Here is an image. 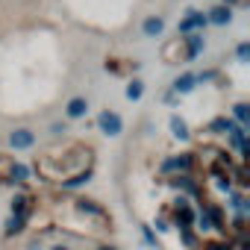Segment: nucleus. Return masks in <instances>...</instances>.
I'll return each instance as SVG.
<instances>
[{
    "label": "nucleus",
    "instance_id": "393cba45",
    "mask_svg": "<svg viewBox=\"0 0 250 250\" xmlns=\"http://www.w3.org/2000/svg\"><path fill=\"white\" fill-rule=\"evenodd\" d=\"M229 3H235V0H229Z\"/></svg>",
    "mask_w": 250,
    "mask_h": 250
},
{
    "label": "nucleus",
    "instance_id": "0eeeda50",
    "mask_svg": "<svg viewBox=\"0 0 250 250\" xmlns=\"http://www.w3.org/2000/svg\"><path fill=\"white\" fill-rule=\"evenodd\" d=\"M203 27H206V15L191 9V12H188L183 21H180V36H191V33H200Z\"/></svg>",
    "mask_w": 250,
    "mask_h": 250
},
{
    "label": "nucleus",
    "instance_id": "39448f33",
    "mask_svg": "<svg viewBox=\"0 0 250 250\" xmlns=\"http://www.w3.org/2000/svg\"><path fill=\"white\" fill-rule=\"evenodd\" d=\"M33 212H36V197H33L30 191H21V194L12 197V215H15V218H24V221L30 224Z\"/></svg>",
    "mask_w": 250,
    "mask_h": 250
},
{
    "label": "nucleus",
    "instance_id": "a211bd4d",
    "mask_svg": "<svg viewBox=\"0 0 250 250\" xmlns=\"http://www.w3.org/2000/svg\"><path fill=\"white\" fill-rule=\"evenodd\" d=\"M12 183H18V186L30 183V168L21 165V162H15V165H12Z\"/></svg>",
    "mask_w": 250,
    "mask_h": 250
},
{
    "label": "nucleus",
    "instance_id": "4be33fe9",
    "mask_svg": "<svg viewBox=\"0 0 250 250\" xmlns=\"http://www.w3.org/2000/svg\"><path fill=\"white\" fill-rule=\"evenodd\" d=\"M65 130H68V127H65V124H53V127H50V133H53V136H62Z\"/></svg>",
    "mask_w": 250,
    "mask_h": 250
},
{
    "label": "nucleus",
    "instance_id": "dca6fc26",
    "mask_svg": "<svg viewBox=\"0 0 250 250\" xmlns=\"http://www.w3.org/2000/svg\"><path fill=\"white\" fill-rule=\"evenodd\" d=\"M232 115L238 121V127H247V124H250V106L247 103H235L232 106Z\"/></svg>",
    "mask_w": 250,
    "mask_h": 250
},
{
    "label": "nucleus",
    "instance_id": "423d86ee",
    "mask_svg": "<svg viewBox=\"0 0 250 250\" xmlns=\"http://www.w3.org/2000/svg\"><path fill=\"white\" fill-rule=\"evenodd\" d=\"M33 145H36V133L30 127H15L9 133V147L12 150H30Z\"/></svg>",
    "mask_w": 250,
    "mask_h": 250
},
{
    "label": "nucleus",
    "instance_id": "7ed1b4c3",
    "mask_svg": "<svg viewBox=\"0 0 250 250\" xmlns=\"http://www.w3.org/2000/svg\"><path fill=\"white\" fill-rule=\"evenodd\" d=\"M191 59H194V56H191V50H188L186 36H177V39H171V42L162 44V62H165V65H180V62H191Z\"/></svg>",
    "mask_w": 250,
    "mask_h": 250
},
{
    "label": "nucleus",
    "instance_id": "ddd939ff",
    "mask_svg": "<svg viewBox=\"0 0 250 250\" xmlns=\"http://www.w3.org/2000/svg\"><path fill=\"white\" fill-rule=\"evenodd\" d=\"M168 127H171V136L180 139V142H186V139L191 136V133H188V124H186L180 115H171V118H168Z\"/></svg>",
    "mask_w": 250,
    "mask_h": 250
},
{
    "label": "nucleus",
    "instance_id": "2eb2a0df",
    "mask_svg": "<svg viewBox=\"0 0 250 250\" xmlns=\"http://www.w3.org/2000/svg\"><path fill=\"white\" fill-rule=\"evenodd\" d=\"M133 68H136V62H124V59H109L106 62V71H112V74H127Z\"/></svg>",
    "mask_w": 250,
    "mask_h": 250
},
{
    "label": "nucleus",
    "instance_id": "4468645a",
    "mask_svg": "<svg viewBox=\"0 0 250 250\" xmlns=\"http://www.w3.org/2000/svg\"><path fill=\"white\" fill-rule=\"evenodd\" d=\"M12 165L15 159L9 153H0V183H12Z\"/></svg>",
    "mask_w": 250,
    "mask_h": 250
},
{
    "label": "nucleus",
    "instance_id": "b1692460",
    "mask_svg": "<svg viewBox=\"0 0 250 250\" xmlns=\"http://www.w3.org/2000/svg\"><path fill=\"white\" fill-rule=\"evenodd\" d=\"M50 250H68V247H65V244H53Z\"/></svg>",
    "mask_w": 250,
    "mask_h": 250
},
{
    "label": "nucleus",
    "instance_id": "9d476101",
    "mask_svg": "<svg viewBox=\"0 0 250 250\" xmlns=\"http://www.w3.org/2000/svg\"><path fill=\"white\" fill-rule=\"evenodd\" d=\"M191 168V153H180V156H171L162 162V174H171V171H188Z\"/></svg>",
    "mask_w": 250,
    "mask_h": 250
},
{
    "label": "nucleus",
    "instance_id": "9b49d317",
    "mask_svg": "<svg viewBox=\"0 0 250 250\" xmlns=\"http://www.w3.org/2000/svg\"><path fill=\"white\" fill-rule=\"evenodd\" d=\"M142 33H145L147 39H159V36L165 33V18H162V15H150V18H145Z\"/></svg>",
    "mask_w": 250,
    "mask_h": 250
},
{
    "label": "nucleus",
    "instance_id": "f03ea898",
    "mask_svg": "<svg viewBox=\"0 0 250 250\" xmlns=\"http://www.w3.org/2000/svg\"><path fill=\"white\" fill-rule=\"evenodd\" d=\"M50 221L56 229H65V232L80 235V238H106L115 229L109 209H103L97 200H88L80 194H68V197L53 200Z\"/></svg>",
    "mask_w": 250,
    "mask_h": 250
},
{
    "label": "nucleus",
    "instance_id": "6e6552de",
    "mask_svg": "<svg viewBox=\"0 0 250 250\" xmlns=\"http://www.w3.org/2000/svg\"><path fill=\"white\" fill-rule=\"evenodd\" d=\"M229 21H232V6L229 3H218L206 15V24H215V27H227Z\"/></svg>",
    "mask_w": 250,
    "mask_h": 250
},
{
    "label": "nucleus",
    "instance_id": "f3484780",
    "mask_svg": "<svg viewBox=\"0 0 250 250\" xmlns=\"http://www.w3.org/2000/svg\"><path fill=\"white\" fill-rule=\"evenodd\" d=\"M142 94H145V83L142 80H130L127 83V100H142Z\"/></svg>",
    "mask_w": 250,
    "mask_h": 250
},
{
    "label": "nucleus",
    "instance_id": "412c9836",
    "mask_svg": "<svg viewBox=\"0 0 250 250\" xmlns=\"http://www.w3.org/2000/svg\"><path fill=\"white\" fill-rule=\"evenodd\" d=\"M156 229H159V232H168V229H171L168 218H156Z\"/></svg>",
    "mask_w": 250,
    "mask_h": 250
},
{
    "label": "nucleus",
    "instance_id": "f257e3e1",
    "mask_svg": "<svg viewBox=\"0 0 250 250\" xmlns=\"http://www.w3.org/2000/svg\"><path fill=\"white\" fill-rule=\"evenodd\" d=\"M33 171L53 186H80L94 171V150L85 142H65L59 147H47L33 159Z\"/></svg>",
    "mask_w": 250,
    "mask_h": 250
},
{
    "label": "nucleus",
    "instance_id": "f8f14e48",
    "mask_svg": "<svg viewBox=\"0 0 250 250\" xmlns=\"http://www.w3.org/2000/svg\"><path fill=\"white\" fill-rule=\"evenodd\" d=\"M197 74H180L177 80H174V94H191L194 91V85H197Z\"/></svg>",
    "mask_w": 250,
    "mask_h": 250
},
{
    "label": "nucleus",
    "instance_id": "1a4fd4ad",
    "mask_svg": "<svg viewBox=\"0 0 250 250\" xmlns=\"http://www.w3.org/2000/svg\"><path fill=\"white\" fill-rule=\"evenodd\" d=\"M85 112H88V100L85 97H71L68 106H65V118L68 121H80V118H85Z\"/></svg>",
    "mask_w": 250,
    "mask_h": 250
},
{
    "label": "nucleus",
    "instance_id": "aec40b11",
    "mask_svg": "<svg viewBox=\"0 0 250 250\" xmlns=\"http://www.w3.org/2000/svg\"><path fill=\"white\" fill-rule=\"evenodd\" d=\"M235 53H238V62H241V65L250 62V44H247V42H241V44L235 47Z\"/></svg>",
    "mask_w": 250,
    "mask_h": 250
},
{
    "label": "nucleus",
    "instance_id": "20e7f679",
    "mask_svg": "<svg viewBox=\"0 0 250 250\" xmlns=\"http://www.w3.org/2000/svg\"><path fill=\"white\" fill-rule=\"evenodd\" d=\"M97 127H100L103 136L118 139V136L124 133V118H121L118 112H112V109H103V112L97 115Z\"/></svg>",
    "mask_w": 250,
    "mask_h": 250
},
{
    "label": "nucleus",
    "instance_id": "5701e85b",
    "mask_svg": "<svg viewBox=\"0 0 250 250\" xmlns=\"http://www.w3.org/2000/svg\"><path fill=\"white\" fill-rule=\"evenodd\" d=\"M97 250H118V247H115V244H100Z\"/></svg>",
    "mask_w": 250,
    "mask_h": 250
},
{
    "label": "nucleus",
    "instance_id": "6ab92c4d",
    "mask_svg": "<svg viewBox=\"0 0 250 250\" xmlns=\"http://www.w3.org/2000/svg\"><path fill=\"white\" fill-rule=\"evenodd\" d=\"M24 229H27V221L9 215V221H6V235H18V232H24Z\"/></svg>",
    "mask_w": 250,
    "mask_h": 250
}]
</instances>
